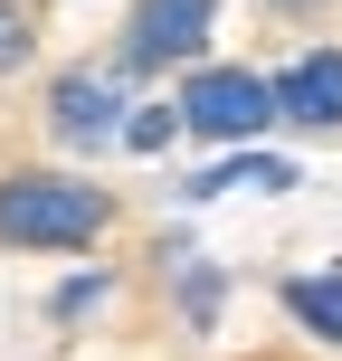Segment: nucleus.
Listing matches in <instances>:
<instances>
[{"mask_svg":"<svg viewBox=\"0 0 342 361\" xmlns=\"http://www.w3.org/2000/svg\"><path fill=\"white\" fill-rule=\"evenodd\" d=\"M286 10H305V0H286Z\"/></svg>","mask_w":342,"mask_h":361,"instance_id":"obj_12","label":"nucleus"},{"mask_svg":"<svg viewBox=\"0 0 342 361\" xmlns=\"http://www.w3.org/2000/svg\"><path fill=\"white\" fill-rule=\"evenodd\" d=\"M95 295H105V276H76V286H57V314H86Z\"/></svg>","mask_w":342,"mask_h":361,"instance_id":"obj_10","label":"nucleus"},{"mask_svg":"<svg viewBox=\"0 0 342 361\" xmlns=\"http://www.w3.org/2000/svg\"><path fill=\"white\" fill-rule=\"evenodd\" d=\"M10 67H29V10L0 0V76H10Z\"/></svg>","mask_w":342,"mask_h":361,"instance_id":"obj_9","label":"nucleus"},{"mask_svg":"<svg viewBox=\"0 0 342 361\" xmlns=\"http://www.w3.org/2000/svg\"><path fill=\"white\" fill-rule=\"evenodd\" d=\"M295 190V162H276V152H238V162H219V171H200L190 180V200H219V190Z\"/></svg>","mask_w":342,"mask_h":361,"instance_id":"obj_6","label":"nucleus"},{"mask_svg":"<svg viewBox=\"0 0 342 361\" xmlns=\"http://www.w3.org/2000/svg\"><path fill=\"white\" fill-rule=\"evenodd\" d=\"M286 314L305 333H324V343H342V267L333 276H295V286H286Z\"/></svg>","mask_w":342,"mask_h":361,"instance_id":"obj_7","label":"nucleus"},{"mask_svg":"<svg viewBox=\"0 0 342 361\" xmlns=\"http://www.w3.org/2000/svg\"><path fill=\"white\" fill-rule=\"evenodd\" d=\"M219 0H143L133 10V67H181V57H200V38H209Z\"/></svg>","mask_w":342,"mask_h":361,"instance_id":"obj_4","label":"nucleus"},{"mask_svg":"<svg viewBox=\"0 0 342 361\" xmlns=\"http://www.w3.org/2000/svg\"><path fill=\"white\" fill-rule=\"evenodd\" d=\"M209 305H219V276H209V267H190V324H209Z\"/></svg>","mask_w":342,"mask_h":361,"instance_id":"obj_11","label":"nucleus"},{"mask_svg":"<svg viewBox=\"0 0 342 361\" xmlns=\"http://www.w3.org/2000/svg\"><path fill=\"white\" fill-rule=\"evenodd\" d=\"M181 124L209 133V143H248V133L276 124V86L248 67H200L190 86H181Z\"/></svg>","mask_w":342,"mask_h":361,"instance_id":"obj_2","label":"nucleus"},{"mask_svg":"<svg viewBox=\"0 0 342 361\" xmlns=\"http://www.w3.org/2000/svg\"><path fill=\"white\" fill-rule=\"evenodd\" d=\"M171 133H181V114H171V105H143V114L124 124V143H133V152H162Z\"/></svg>","mask_w":342,"mask_h":361,"instance_id":"obj_8","label":"nucleus"},{"mask_svg":"<svg viewBox=\"0 0 342 361\" xmlns=\"http://www.w3.org/2000/svg\"><path fill=\"white\" fill-rule=\"evenodd\" d=\"M48 124H57V143H124V95H114V76H57L48 86Z\"/></svg>","mask_w":342,"mask_h":361,"instance_id":"obj_3","label":"nucleus"},{"mask_svg":"<svg viewBox=\"0 0 342 361\" xmlns=\"http://www.w3.org/2000/svg\"><path fill=\"white\" fill-rule=\"evenodd\" d=\"M105 219H114V200L86 180H48V171L0 180V238L10 247H86Z\"/></svg>","mask_w":342,"mask_h":361,"instance_id":"obj_1","label":"nucleus"},{"mask_svg":"<svg viewBox=\"0 0 342 361\" xmlns=\"http://www.w3.org/2000/svg\"><path fill=\"white\" fill-rule=\"evenodd\" d=\"M276 114H295V124L333 133V124H342V57H333V48L295 57V67L276 76Z\"/></svg>","mask_w":342,"mask_h":361,"instance_id":"obj_5","label":"nucleus"}]
</instances>
